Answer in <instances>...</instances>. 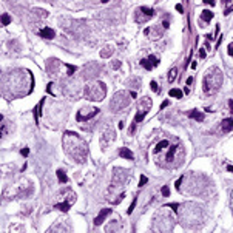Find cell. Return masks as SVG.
<instances>
[{
	"label": "cell",
	"instance_id": "cell-1",
	"mask_svg": "<svg viewBox=\"0 0 233 233\" xmlns=\"http://www.w3.org/2000/svg\"><path fill=\"white\" fill-rule=\"evenodd\" d=\"M153 156H155L159 167L178 168L179 165L184 164L185 151H184V147L179 144V142L172 144L168 139H164L153 148Z\"/></svg>",
	"mask_w": 233,
	"mask_h": 233
},
{
	"label": "cell",
	"instance_id": "cell-2",
	"mask_svg": "<svg viewBox=\"0 0 233 233\" xmlns=\"http://www.w3.org/2000/svg\"><path fill=\"white\" fill-rule=\"evenodd\" d=\"M64 147L67 155L71 156L76 162H84L87 155H88V147L84 139H80L77 133L67 131L64 134Z\"/></svg>",
	"mask_w": 233,
	"mask_h": 233
},
{
	"label": "cell",
	"instance_id": "cell-3",
	"mask_svg": "<svg viewBox=\"0 0 233 233\" xmlns=\"http://www.w3.org/2000/svg\"><path fill=\"white\" fill-rule=\"evenodd\" d=\"M222 80H224V76H222V71L219 68H216V67L209 68L207 73L204 74V79H202L204 93L207 96L216 93L218 90L221 88V85H222Z\"/></svg>",
	"mask_w": 233,
	"mask_h": 233
},
{
	"label": "cell",
	"instance_id": "cell-4",
	"mask_svg": "<svg viewBox=\"0 0 233 233\" xmlns=\"http://www.w3.org/2000/svg\"><path fill=\"white\" fill-rule=\"evenodd\" d=\"M181 221L185 227H192L193 224H201L202 209L196 204H184L181 207Z\"/></svg>",
	"mask_w": 233,
	"mask_h": 233
},
{
	"label": "cell",
	"instance_id": "cell-5",
	"mask_svg": "<svg viewBox=\"0 0 233 233\" xmlns=\"http://www.w3.org/2000/svg\"><path fill=\"white\" fill-rule=\"evenodd\" d=\"M107 94V88L104 82H93L85 87V97L88 101H96V102H101Z\"/></svg>",
	"mask_w": 233,
	"mask_h": 233
},
{
	"label": "cell",
	"instance_id": "cell-6",
	"mask_svg": "<svg viewBox=\"0 0 233 233\" xmlns=\"http://www.w3.org/2000/svg\"><path fill=\"white\" fill-rule=\"evenodd\" d=\"M151 105H153V102H151V99H150V97H147V96H145V97H142V99L139 101V104H138V113H136V116H134L133 127H131L130 133L134 131V125L139 124V122H142V121L145 119V116H147V113L150 111Z\"/></svg>",
	"mask_w": 233,
	"mask_h": 233
},
{
	"label": "cell",
	"instance_id": "cell-7",
	"mask_svg": "<svg viewBox=\"0 0 233 233\" xmlns=\"http://www.w3.org/2000/svg\"><path fill=\"white\" fill-rule=\"evenodd\" d=\"M130 97H131V94H128L127 91H118L113 96V99H111V104H110L111 110L121 111L124 108H127V107L130 105V101H131Z\"/></svg>",
	"mask_w": 233,
	"mask_h": 233
},
{
	"label": "cell",
	"instance_id": "cell-8",
	"mask_svg": "<svg viewBox=\"0 0 233 233\" xmlns=\"http://www.w3.org/2000/svg\"><path fill=\"white\" fill-rule=\"evenodd\" d=\"M155 10L153 8H147V6H142V8H138L136 10V14H134V19H136L138 23H145L148 22L150 19L155 17Z\"/></svg>",
	"mask_w": 233,
	"mask_h": 233
},
{
	"label": "cell",
	"instance_id": "cell-9",
	"mask_svg": "<svg viewBox=\"0 0 233 233\" xmlns=\"http://www.w3.org/2000/svg\"><path fill=\"white\" fill-rule=\"evenodd\" d=\"M128 179V172L124 168H116L114 170V178H113V187H122V184Z\"/></svg>",
	"mask_w": 233,
	"mask_h": 233
},
{
	"label": "cell",
	"instance_id": "cell-10",
	"mask_svg": "<svg viewBox=\"0 0 233 233\" xmlns=\"http://www.w3.org/2000/svg\"><path fill=\"white\" fill-rule=\"evenodd\" d=\"M158 64H159V59L156 56H150L147 59H142L141 60V65L144 67L147 71H150V70H153L155 67H158Z\"/></svg>",
	"mask_w": 233,
	"mask_h": 233
},
{
	"label": "cell",
	"instance_id": "cell-11",
	"mask_svg": "<svg viewBox=\"0 0 233 233\" xmlns=\"http://www.w3.org/2000/svg\"><path fill=\"white\" fill-rule=\"evenodd\" d=\"M97 113H99V110H97V108L88 110V113H84V110H82V111H79V113H77L76 119H77L79 122H85V121H90V119H91L93 116H96Z\"/></svg>",
	"mask_w": 233,
	"mask_h": 233
},
{
	"label": "cell",
	"instance_id": "cell-12",
	"mask_svg": "<svg viewBox=\"0 0 233 233\" xmlns=\"http://www.w3.org/2000/svg\"><path fill=\"white\" fill-rule=\"evenodd\" d=\"M114 141V131L113 130H108V131H105L104 134H102V141H101V144H102V147L105 145H108L110 142H113Z\"/></svg>",
	"mask_w": 233,
	"mask_h": 233
},
{
	"label": "cell",
	"instance_id": "cell-13",
	"mask_svg": "<svg viewBox=\"0 0 233 233\" xmlns=\"http://www.w3.org/2000/svg\"><path fill=\"white\" fill-rule=\"evenodd\" d=\"M110 213H111V210H110V209H104V210H101V213L94 218V224H96V226H101V224L105 221V218L108 216Z\"/></svg>",
	"mask_w": 233,
	"mask_h": 233
},
{
	"label": "cell",
	"instance_id": "cell-14",
	"mask_svg": "<svg viewBox=\"0 0 233 233\" xmlns=\"http://www.w3.org/2000/svg\"><path fill=\"white\" fill-rule=\"evenodd\" d=\"M40 36H42L43 39L51 40V39L56 37V33H54V30H51V28H43V30L40 31Z\"/></svg>",
	"mask_w": 233,
	"mask_h": 233
},
{
	"label": "cell",
	"instance_id": "cell-15",
	"mask_svg": "<svg viewBox=\"0 0 233 233\" xmlns=\"http://www.w3.org/2000/svg\"><path fill=\"white\" fill-rule=\"evenodd\" d=\"M119 156L124 158V159H128V161H133V159H134V155L131 153L128 148H125V147L119 148Z\"/></svg>",
	"mask_w": 233,
	"mask_h": 233
},
{
	"label": "cell",
	"instance_id": "cell-16",
	"mask_svg": "<svg viewBox=\"0 0 233 233\" xmlns=\"http://www.w3.org/2000/svg\"><path fill=\"white\" fill-rule=\"evenodd\" d=\"M189 118L198 121V122H202L204 121V114L201 111H198V110H192V111H189Z\"/></svg>",
	"mask_w": 233,
	"mask_h": 233
},
{
	"label": "cell",
	"instance_id": "cell-17",
	"mask_svg": "<svg viewBox=\"0 0 233 233\" xmlns=\"http://www.w3.org/2000/svg\"><path fill=\"white\" fill-rule=\"evenodd\" d=\"M221 127H222V131H224V133L232 131V130H233V119H224Z\"/></svg>",
	"mask_w": 233,
	"mask_h": 233
},
{
	"label": "cell",
	"instance_id": "cell-18",
	"mask_svg": "<svg viewBox=\"0 0 233 233\" xmlns=\"http://www.w3.org/2000/svg\"><path fill=\"white\" fill-rule=\"evenodd\" d=\"M42 107H43V99L36 105V108H34V118H36V122H39L40 119V114H42Z\"/></svg>",
	"mask_w": 233,
	"mask_h": 233
},
{
	"label": "cell",
	"instance_id": "cell-19",
	"mask_svg": "<svg viewBox=\"0 0 233 233\" xmlns=\"http://www.w3.org/2000/svg\"><path fill=\"white\" fill-rule=\"evenodd\" d=\"M212 19H213V13L210 10H204L202 14H201V20H204L205 23H209Z\"/></svg>",
	"mask_w": 233,
	"mask_h": 233
},
{
	"label": "cell",
	"instance_id": "cell-20",
	"mask_svg": "<svg viewBox=\"0 0 233 233\" xmlns=\"http://www.w3.org/2000/svg\"><path fill=\"white\" fill-rule=\"evenodd\" d=\"M57 178H59V182L60 184H67L68 182V176L65 175L64 170H57Z\"/></svg>",
	"mask_w": 233,
	"mask_h": 233
},
{
	"label": "cell",
	"instance_id": "cell-21",
	"mask_svg": "<svg viewBox=\"0 0 233 233\" xmlns=\"http://www.w3.org/2000/svg\"><path fill=\"white\" fill-rule=\"evenodd\" d=\"M176 77H178V70L176 68H172V70H170V73H168V77H167L168 84H173Z\"/></svg>",
	"mask_w": 233,
	"mask_h": 233
},
{
	"label": "cell",
	"instance_id": "cell-22",
	"mask_svg": "<svg viewBox=\"0 0 233 233\" xmlns=\"http://www.w3.org/2000/svg\"><path fill=\"white\" fill-rule=\"evenodd\" d=\"M5 131H6V122H3V116L0 114V139L5 136Z\"/></svg>",
	"mask_w": 233,
	"mask_h": 233
},
{
	"label": "cell",
	"instance_id": "cell-23",
	"mask_svg": "<svg viewBox=\"0 0 233 233\" xmlns=\"http://www.w3.org/2000/svg\"><path fill=\"white\" fill-rule=\"evenodd\" d=\"M168 94L172 97H178V99H181V97H182V91H181V90H178V88H172Z\"/></svg>",
	"mask_w": 233,
	"mask_h": 233
},
{
	"label": "cell",
	"instance_id": "cell-24",
	"mask_svg": "<svg viewBox=\"0 0 233 233\" xmlns=\"http://www.w3.org/2000/svg\"><path fill=\"white\" fill-rule=\"evenodd\" d=\"M0 20H2V25H10L11 23V17L8 14H3L2 17H0Z\"/></svg>",
	"mask_w": 233,
	"mask_h": 233
},
{
	"label": "cell",
	"instance_id": "cell-25",
	"mask_svg": "<svg viewBox=\"0 0 233 233\" xmlns=\"http://www.w3.org/2000/svg\"><path fill=\"white\" fill-rule=\"evenodd\" d=\"M111 54H113V50H111V48H107V51H105V48H104V50L101 51V56H102V57H110Z\"/></svg>",
	"mask_w": 233,
	"mask_h": 233
},
{
	"label": "cell",
	"instance_id": "cell-26",
	"mask_svg": "<svg viewBox=\"0 0 233 233\" xmlns=\"http://www.w3.org/2000/svg\"><path fill=\"white\" fill-rule=\"evenodd\" d=\"M150 87H151V91L159 93V87H158V84L155 82V80H151V82H150Z\"/></svg>",
	"mask_w": 233,
	"mask_h": 233
},
{
	"label": "cell",
	"instance_id": "cell-27",
	"mask_svg": "<svg viewBox=\"0 0 233 233\" xmlns=\"http://www.w3.org/2000/svg\"><path fill=\"white\" fill-rule=\"evenodd\" d=\"M67 70H68V76H71V74H73L74 73V71L77 70L74 65H67Z\"/></svg>",
	"mask_w": 233,
	"mask_h": 233
},
{
	"label": "cell",
	"instance_id": "cell-28",
	"mask_svg": "<svg viewBox=\"0 0 233 233\" xmlns=\"http://www.w3.org/2000/svg\"><path fill=\"white\" fill-rule=\"evenodd\" d=\"M161 193H162V196H168V195H170V189H168L167 185H164L162 190H161Z\"/></svg>",
	"mask_w": 233,
	"mask_h": 233
},
{
	"label": "cell",
	"instance_id": "cell-29",
	"mask_svg": "<svg viewBox=\"0 0 233 233\" xmlns=\"http://www.w3.org/2000/svg\"><path fill=\"white\" fill-rule=\"evenodd\" d=\"M136 202H138V199L134 198V199H133V204L130 205V207H128V210H127V212H128V215H130V213H131V212L134 210V207H136Z\"/></svg>",
	"mask_w": 233,
	"mask_h": 233
},
{
	"label": "cell",
	"instance_id": "cell-30",
	"mask_svg": "<svg viewBox=\"0 0 233 233\" xmlns=\"http://www.w3.org/2000/svg\"><path fill=\"white\" fill-rule=\"evenodd\" d=\"M147 181H148V179H147L145 176H141V179H139V187H144V185L147 184Z\"/></svg>",
	"mask_w": 233,
	"mask_h": 233
},
{
	"label": "cell",
	"instance_id": "cell-31",
	"mask_svg": "<svg viewBox=\"0 0 233 233\" xmlns=\"http://www.w3.org/2000/svg\"><path fill=\"white\" fill-rule=\"evenodd\" d=\"M227 51H229V56H232V57H233V43H230V45H229Z\"/></svg>",
	"mask_w": 233,
	"mask_h": 233
},
{
	"label": "cell",
	"instance_id": "cell-32",
	"mask_svg": "<svg viewBox=\"0 0 233 233\" xmlns=\"http://www.w3.org/2000/svg\"><path fill=\"white\" fill-rule=\"evenodd\" d=\"M113 68H114V70L121 68V62H119V60H114V64H113Z\"/></svg>",
	"mask_w": 233,
	"mask_h": 233
},
{
	"label": "cell",
	"instance_id": "cell-33",
	"mask_svg": "<svg viewBox=\"0 0 233 233\" xmlns=\"http://www.w3.org/2000/svg\"><path fill=\"white\" fill-rule=\"evenodd\" d=\"M28 155H30V150H28V148H23V150H22V156H25V158H26Z\"/></svg>",
	"mask_w": 233,
	"mask_h": 233
},
{
	"label": "cell",
	"instance_id": "cell-34",
	"mask_svg": "<svg viewBox=\"0 0 233 233\" xmlns=\"http://www.w3.org/2000/svg\"><path fill=\"white\" fill-rule=\"evenodd\" d=\"M168 104H170L168 101H164L162 104H161V110H164V108H165V107H168Z\"/></svg>",
	"mask_w": 233,
	"mask_h": 233
},
{
	"label": "cell",
	"instance_id": "cell-35",
	"mask_svg": "<svg viewBox=\"0 0 233 233\" xmlns=\"http://www.w3.org/2000/svg\"><path fill=\"white\" fill-rule=\"evenodd\" d=\"M176 10H178L179 13H184V6H182V5H179V3H178V5H176Z\"/></svg>",
	"mask_w": 233,
	"mask_h": 233
},
{
	"label": "cell",
	"instance_id": "cell-36",
	"mask_svg": "<svg viewBox=\"0 0 233 233\" xmlns=\"http://www.w3.org/2000/svg\"><path fill=\"white\" fill-rule=\"evenodd\" d=\"M204 3H207V5L213 6V5H215V0H204Z\"/></svg>",
	"mask_w": 233,
	"mask_h": 233
},
{
	"label": "cell",
	"instance_id": "cell-37",
	"mask_svg": "<svg viewBox=\"0 0 233 233\" xmlns=\"http://www.w3.org/2000/svg\"><path fill=\"white\" fill-rule=\"evenodd\" d=\"M229 107H230V113H233V99L229 101Z\"/></svg>",
	"mask_w": 233,
	"mask_h": 233
},
{
	"label": "cell",
	"instance_id": "cell-38",
	"mask_svg": "<svg viewBox=\"0 0 233 233\" xmlns=\"http://www.w3.org/2000/svg\"><path fill=\"white\" fill-rule=\"evenodd\" d=\"M205 54H207V53H205V51H204V48H202V50H201V53H199V57H201V59H204V57H205Z\"/></svg>",
	"mask_w": 233,
	"mask_h": 233
},
{
	"label": "cell",
	"instance_id": "cell-39",
	"mask_svg": "<svg viewBox=\"0 0 233 233\" xmlns=\"http://www.w3.org/2000/svg\"><path fill=\"white\" fill-rule=\"evenodd\" d=\"M193 84V77H189L187 79V85H192Z\"/></svg>",
	"mask_w": 233,
	"mask_h": 233
},
{
	"label": "cell",
	"instance_id": "cell-40",
	"mask_svg": "<svg viewBox=\"0 0 233 233\" xmlns=\"http://www.w3.org/2000/svg\"><path fill=\"white\" fill-rule=\"evenodd\" d=\"M162 26H164V28H168L170 25H168V22H165V20H164V22H162Z\"/></svg>",
	"mask_w": 233,
	"mask_h": 233
},
{
	"label": "cell",
	"instance_id": "cell-41",
	"mask_svg": "<svg viewBox=\"0 0 233 233\" xmlns=\"http://www.w3.org/2000/svg\"><path fill=\"white\" fill-rule=\"evenodd\" d=\"M227 170H229L230 173H233V165H227Z\"/></svg>",
	"mask_w": 233,
	"mask_h": 233
},
{
	"label": "cell",
	"instance_id": "cell-42",
	"mask_svg": "<svg viewBox=\"0 0 233 233\" xmlns=\"http://www.w3.org/2000/svg\"><path fill=\"white\" fill-rule=\"evenodd\" d=\"M227 2H230V0H222V3H227Z\"/></svg>",
	"mask_w": 233,
	"mask_h": 233
}]
</instances>
